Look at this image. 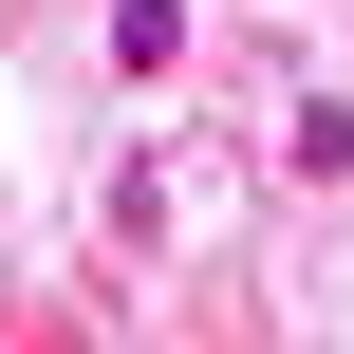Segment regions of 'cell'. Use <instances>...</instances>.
<instances>
[{
  "label": "cell",
  "mask_w": 354,
  "mask_h": 354,
  "mask_svg": "<svg viewBox=\"0 0 354 354\" xmlns=\"http://www.w3.org/2000/svg\"><path fill=\"white\" fill-rule=\"evenodd\" d=\"M93 37H112V75H131V93H168V75L205 56V0H112Z\"/></svg>",
  "instance_id": "2"
},
{
  "label": "cell",
  "mask_w": 354,
  "mask_h": 354,
  "mask_svg": "<svg viewBox=\"0 0 354 354\" xmlns=\"http://www.w3.org/2000/svg\"><path fill=\"white\" fill-rule=\"evenodd\" d=\"M261 168H280L299 205L354 187V93H336V75H280V93H261Z\"/></svg>",
  "instance_id": "1"
}]
</instances>
